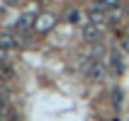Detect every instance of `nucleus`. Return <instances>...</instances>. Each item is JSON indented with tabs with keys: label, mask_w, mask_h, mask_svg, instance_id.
<instances>
[{
	"label": "nucleus",
	"mask_w": 129,
	"mask_h": 121,
	"mask_svg": "<svg viewBox=\"0 0 129 121\" xmlns=\"http://www.w3.org/2000/svg\"><path fill=\"white\" fill-rule=\"evenodd\" d=\"M85 70H88V78L93 80V82L107 80V65L102 63V61H88V63H85Z\"/></svg>",
	"instance_id": "1"
},
{
	"label": "nucleus",
	"mask_w": 129,
	"mask_h": 121,
	"mask_svg": "<svg viewBox=\"0 0 129 121\" xmlns=\"http://www.w3.org/2000/svg\"><path fill=\"white\" fill-rule=\"evenodd\" d=\"M37 20H39L37 12H22L20 17L15 20V29H17L20 34H24V32H29V29L37 27Z\"/></svg>",
	"instance_id": "2"
},
{
	"label": "nucleus",
	"mask_w": 129,
	"mask_h": 121,
	"mask_svg": "<svg viewBox=\"0 0 129 121\" xmlns=\"http://www.w3.org/2000/svg\"><path fill=\"white\" fill-rule=\"evenodd\" d=\"M54 27H56V17H54L51 12H42V15H39V20H37L34 32H39V34H46V32H51Z\"/></svg>",
	"instance_id": "3"
},
{
	"label": "nucleus",
	"mask_w": 129,
	"mask_h": 121,
	"mask_svg": "<svg viewBox=\"0 0 129 121\" xmlns=\"http://www.w3.org/2000/svg\"><path fill=\"white\" fill-rule=\"evenodd\" d=\"M85 15H88V20L93 22V24H98V27H100L102 22H107V17H110V12H107L102 5H90Z\"/></svg>",
	"instance_id": "4"
},
{
	"label": "nucleus",
	"mask_w": 129,
	"mask_h": 121,
	"mask_svg": "<svg viewBox=\"0 0 129 121\" xmlns=\"http://www.w3.org/2000/svg\"><path fill=\"white\" fill-rule=\"evenodd\" d=\"M98 39H100V27H98V24H93V22L83 24V41L95 46V44H98Z\"/></svg>",
	"instance_id": "5"
},
{
	"label": "nucleus",
	"mask_w": 129,
	"mask_h": 121,
	"mask_svg": "<svg viewBox=\"0 0 129 121\" xmlns=\"http://www.w3.org/2000/svg\"><path fill=\"white\" fill-rule=\"evenodd\" d=\"M110 70L119 73V75L124 73V58H122L119 51H110Z\"/></svg>",
	"instance_id": "6"
},
{
	"label": "nucleus",
	"mask_w": 129,
	"mask_h": 121,
	"mask_svg": "<svg viewBox=\"0 0 129 121\" xmlns=\"http://www.w3.org/2000/svg\"><path fill=\"white\" fill-rule=\"evenodd\" d=\"M15 44H17V36H12V34L5 29V32L0 34V51H10Z\"/></svg>",
	"instance_id": "7"
},
{
	"label": "nucleus",
	"mask_w": 129,
	"mask_h": 121,
	"mask_svg": "<svg viewBox=\"0 0 129 121\" xmlns=\"http://www.w3.org/2000/svg\"><path fill=\"white\" fill-rule=\"evenodd\" d=\"M12 78H15V70L10 68V65H3V70H0V80H3V82L7 85V82H10Z\"/></svg>",
	"instance_id": "8"
},
{
	"label": "nucleus",
	"mask_w": 129,
	"mask_h": 121,
	"mask_svg": "<svg viewBox=\"0 0 129 121\" xmlns=\"http://www.w3.org/2000/svg\"><path fill=\"white\" fill-rule=\"evenodd\" d=\"M66 22H68V24H78V22H80V10H76V7H73V10H68Z\"/></svg>",
	"instance_id": "9"
},
{
	"label": "nucleus",
	"mask_w": 129,
	"mask_h": 121,
	"mask_svg": "<svg viewBox=\"0 0 129 121\" xmlns=\"http://www.w3.org/2000/svg\"><path fill=\"white\" fill-rule=\"evenodd\" d=\"M110 97H112V104H115V107H119V104H122V90H119V87H115V90H112V92H110Z\"/></svg>",
	"instance_id": "10"
},
{
	"label": "nucleus",
	"mask_w": 129,
	"mask_h": 121,
	"mask_svg": "<svg viewBox=\"0 0 129 121\" xmlns=\"http://www.w3.org/2000/svg\"><path fill=\"white\" fill-rule=\"evenodd\" d=\"M102 53H105V49H102L100 44H95V46H93V56H95V58H100Z\"/></svg>",
	"instance_id": "11"
},
{
	"label": "nucleus",
	"mask_w": 129,
	"mask_h": 121,
	"mask_svg": "<svg viewBox=\"0 0 129 121\" xmlns=\"http://www.w3.org/2000/svg\"><path fill=\"white\" fill-rule=\"evenodd\" d=\"M122 49H124V51H129V34H127V36H122Z\"/></svg>",
	"instance_id": "12"
}]
</instances>
